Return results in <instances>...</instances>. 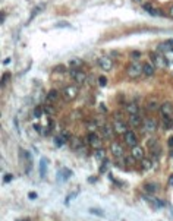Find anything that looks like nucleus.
Here are the masks:
<instances>
[{
	"mask_svg": "<svg viewBox=\"0 0 173 221\" xmlns=\"http://www.w3.org/2000/svg\"><path fill=\"white\" fill-rule=\"evenodd\" d=\"M126 73L129 78H138L141 73H142V63L139 62H132L128 65V69H126Z\"/></svg>",
	"mask_w": 173,
	"mask_h": 221,
	"instance_id": "obj_1",
	"label": "nucleus"
},
{
	"mask_svg": "<svg viewBox=\"0 0 173 221\" xmlns=\"http://www.w3.org/2000/svg\"><path fill=\"white\" fill-rule=\"evenodd\" d=\"M86 142H88V145L91 146V148H94V150L103 148V141H101V138L98 136L95 132H90L88 133V136H86Z\"/></svg>",
	"mask_w": 173,
	"mask_h": 221,
	"instance_id": "obj_2",
	"label": "nucleus"
},
{
	"mask_svg": "<svg viewBox=\"0 0 173 221\" xmlns=\"http://www.w3.org/2000/svg\"><path fill=\"white\" fill-rule=\"evenodd\" d=\"M78 92H79V88L76 87V85H68V87L63 88V97H65L66 101L75 100L76 95H78Z\"/></svg>",
	"mask_w": 173,
	"mask_h": 221,
	"instance_id": "obj_3",
	"label": "nucleus"
},
{
	"mask_svg": "<svg viewBox=\"0 0 173 221\" xmlns=\"http://www.w3.org/2000/svg\"><path fill=\"white\" fill-rule=\"evenodd\" d=\"M150 56H151V60L154 62V66H157V67H160V69L167 67L169 62H167V59H166L162 53H151Z\"/></svg>",
	"mask_w": 173,
	"mask_h": 221,
	"instance_id": "obj_4",
	"label": "nucleus"
},
{
	"mask_svg": "<svg viewBox=\"0 0 173 221\" xmlns=\"http://www.w3.org/2000/svg\"><path fill=\"white\" fill-rule=\"evenodd\" d=\"M97 65L104 72H109V70H112V67H113V60L110 57H107V56H101V57L97 59Z\"/></svg>",
	"mask_w": 173,
	"mask_h": 221,
	"instance_id": "obj_5",
	"label": "nucleus"
},
{
	"mask_svg": "<svg viewBox=\"0 0 173 221\" xmlns=\"http://www.w3.org/2000/svg\"><path fill=\"white\" fill-rule=\"evenodd\" d=\"M70 78L75 81L76 83L82 85V83L86 82V78H88V76H86L81 69H70Z\"/></svg>",
	"mask_w": 173,
	"mask_h": 221,
	"instance_id": "obj_6",
	"label": "nucleus"
},
{
	"mask_svg": "<svg viewBox=\"0 0 173 221\" xmlns=\"http://www.w3.org/2000/svg\"><path fill=\"white\" fill-rule=\"evenodd\" d=\"M157 126H158V122L156 119H153V117H147L144 120V123H142V129L145 132H148V133L156 132L157 130Z\"/></svg>",
	"mask_w": 173,
	"mask_h": 221,
	"instance_id": "obj_7",
	"label": "nucleus"
},
{
	"mask_svg": "<svg viewBox=\"0 0 173 221\" xmlns=\"http://www.w3.org/2000/svg\"><path fill=\"white\" fill-rule=\"evenodd\" d=\"M123 139H125V144L132 150L133 146L138 145V136L135 135L132 130H128L126 133H123Z\"/></svg>",
	"mask_w": 173,
	"mask_h": 221,
	"instance_id": "obj_8",
	"label": "nucleus"
},
{
	"mask_svg": "<svg viewBox=\"0 0 173 221\" xmlns=\"http://www.w3.org/2000/svg\"><path fill=\"white\" fill-rule=\"evenodd\" d=\"M160 114H162L163 117L172 119L173 117V103H170V101L163 103L162 107H160Z\"/></svg>",
	"mask_w": 173,
	"mask_h": 221,
	"instance_id": "obj_9",
	"label": "nucleus"
},
{
	"mask_svg": "<svg viewBox=\"0 0 173 221\" xmlns=\"http://www.w3.org/2000/svg\"><path fill=\"white\" fill-rule=\"evenodd\" d=\"M142 9L145 10V12H148L150 15H153V16H164V13L160 9H157L156 6H153L151 3H142Z\"/></svg>",
	"mask_w": 173,
	"mask_h": 221,
	"instance_id": "obj_10",
	"label": "nucleus"
},
{
	"mask_svg": "<svg viewBox=\"0 0 173 221\" xmlns=\"http://www.w3.org/2000/svg\"><path fill=\"white\" fill-rule=\"evenodd\" d=\"M128 123H129L132 128H141L142 123H144V120H142V117H141L139 113H138V114H132V116H129Z\"/></svg>",
	"mask_w": 173,
	"mask_h": 221,
	"instance_id": "obj_11",
	"label": "nucleus"
},
{
	"mask_svg": "<svg viewBox=\"0 0 173 221\" xmlns=\"http://www.w3.org/2000/svg\"><path fill=\"white\" fill-rule=\"evenodd\" d=\"M110 152H112L113 157L120 158V157L123 155V146H122L119 142H113L112 145H110Z\"/></svg>",
	"mask_w": 173,
	"mask_h": 221,
	"instance_id": "obj_12",
	"label": "nucleus"
},
{
	"mask_svg": "<svg viewBox=\"0 0 173 221\" xmlns=\"http://www.w3.org/2000/svg\"><path fill=\"white\" fill-rule=\"evenodd\" d=\"M160 103L157 98H148L147 100V104H145V108L148 110V112H157V110H160Z\"/></svg>",
	"mask_w": 173,
	"mask_h": 221,
	"instance_id": "obj_13",
	"label": "nucleus"
},
{
	"mask_svg": "<svg viewBox=\"0 0 173 221\" xmlns=\"http://www.w3.org/2000/svg\"><path fill=\"white\" fill-rule=\"evenodd\" d=\"M112 125H113L115 133H126V132H128L126 123H123V120H115Z\"/></svg>",
	"mask_w": 173,
	"mask_h": 221,
	"instance_id": "obj_14",
	"label": "nucleus"
},
{
	"mask_svg": "<svg viewBox=\"0 0 173 221\" xmlns=\"http://www.w3.org/2000/svg\"><path fill=\"white\" fill-rule=\"evenodd\" d=\"M157 48L160 51H170V53H173V38H170V40H166L164 43H162V44H158L157 45Z\"/></svg>",
	"mask_w": 173,
	"mask_h": 221,
	"instance_id": "obj_15",
	"label": "nucleus"
},
{
	"mask_svg": "<svg viewBox=\"0 0 173 221\" xmlns=\"http://www.w3.org/2000/svg\"><path fill=\"white\" fill-rule=\"evenodd\" d=\"M113 133H115L113 125H110V123H104V125H101V135H103L104 138L113 136Z\"/></svg>",
	"mask_w": 173,
	"mask_h": 221,
	"instance_id": "obj_16",
	"label": "nucleus"
},
{
	"mask_svg": "<svg viewBox=\"0 0 173 221\" xmlns=\"http://www.w3.org/2000/svg\"><path fill=\"white\" fill-rule=\"evenodd\" d=\"M154 72H156V69H154V65L153 63H148V62H145V63H142V73L145 76H153L154 75Z\"/></svg>",
	"mask_w": 173,
	"mask_h": 221,
	"instance_id": "obj_17",
	"label": "nucleus"
},
{
	"mask_svg": "<svg viewBox=\"0 0 173 221\" xmlns=\"http://www.w3.org/2000/svg\"><path fill=\"white\" fill-rule=\"evenodd\" d=\"M131 155L135 158V160H138V161H141V160L144 158V150L141 148V146H133V148L131 150Z\"/></svg>",
	"mask_w": 173,
	"mask_h": 221,
	"instance_id": "obj_18",
	"label": "nucleus"
},
{
	"mask_svg": "<svg viewBox=\"0 0 173 221\" xmlns=\"http://www.w3.org/2000/svg\"><path fill=\"white\" fill-rule=\"evenodd\" d=\"M125 112H126L129 116L138 114V113H139V107H138L137 103H129V104H126V107H125Z\"/></svg>",
	"mask_w": 173,
	"mask_h": 221,
	"instance_id": "obj_19",
	"label": "nucleus"
},
{
	"mask_svg": "<svg viewBox=\"0 0 173 221\" xmlns=\"http://www.w3.org/2000/svg\"><path fill=\"white\" fill-rule=\"evenodd\" d=\"M59 95H60V94H59L57 89H52V91H48L46 100H47L48 103H56V101L59 100Z\"/></svg>",
	"mask_w": 173,
	"mask_h": 221,
	"instance_id": "obj_20",
	"label": "nucleus"
},
{
	"mask_svg": "<svg viewBox=\"0 0 173 221\" xmlns=\"http://www.w3.org/2000/svg\"><path fill=\"white\" fill-rule=\"evenodd\" d=\"M84 66V62L81 59H78V57H75V59H72L70 62H69V67L70 69H81Z\"/></svg>",
	"mask_w": 173,
	"mask_h": 221,
	"instance_id": "obj_21",
	"label": "nucleus"
},
{
	"mask_svg": "<svg viewBox=\"0 0 173 221\" xmlns=\"http://www.w3.org/2000/svg\"><path fill=\"white\" fill-rule=\"evenodd\" d=\"M46 173H47V160L46 158H41L40 160V177H46Z\"/></svg>",
	"mask_w": 173,
	"mask_h": 221,
	"instance_id": "obj_22",
	"label": "nucleus"
},
{
	"mask_svg": "<svg viewBox=\"0 0 173 221\" xmlns=\"http://www.w3.org/2000/svg\"><path fill=\"white\" fill-rule=\"evenodd\" d=\"M151 166H153V161H151V160H148V158H142V160H141V167H142V170H150Z\"/></svg>",
	"mask_w": 173,
	"mask_h": 221,
	"instance_id": "obj_23",
	"label": "nucleus"
},
{
	"mask_svg": "<svg viewBox=\"0 0 173 221\" xmlns=\"http://www.w3.org/2000/svg\"><path fill=\"white\" fill-rule=\"evenodd\" d=\"M144 189H145V192H147V193H156L157 186L154 185V183H147V185L144 186Z\"/></svg>",
	"mask_w": 173,
	"mask_h": 221,
	"instance_id": "obj_24",
	"label": "nucleus"
},
{
	"mask_svg": "<svg viewBox=\"0 0 173 221\" xmlns=\"http://www.w3.org/2000/svg\"><path fill=\"white\" fill-rule=\"evenodd\" d=\"M72 148L73 150H81L82 148V141L79 138H73L72 139Z\"/></svg>",
	"mask_w": 173,
	"mask_h": 221,
	"instance_id": "obj_25",
	"label": "nucleus"
},
{
	"mask_svg": "<svg viewBox=\"0 0 173 221\" xmlns=\"http://www.w3.org/2000/svg\"><path fill=\"white\" fill-rule=\"evenodd\" d=\"M94 157H95L97 160H104V158H106V151H104L103 148H100V150H95Z\"/></svg>",
	"mask_w": 173,
	"mask_h": 221,
	"instance_id": "obj_26",
	"label": "nucleus"
},
{
	"mask_svg": "<svg viewBox=\"0 0 173 221\" xmlns=\"http://www.w3.org/2000/svg\"><path fill=\"white\" fill-rule=\"evenodd\" d=\"M70 171L68 170V168H63V170H62L60 171V173H59V179H62V177H63V180H66V179H69L70 177Z\"/></svg>",
	"mask_w": 173,
	"mask_h": 221,
	"instance_id": "obj_27",
	"label": "nucleus"
},
{
	"mask_svg": "<svg viewBox=\"0 0 173 221\" xmlns=\"http://www.w3.org/2000/svg\"><path fill=\"white\" fill-rule=\"evenodd\" d=\"M163 126L164 129H172L173 128V120L169 117H163Z\"/></svg>",
	"mask_w": 173,
	"mask_h": 221,
	"instance_id": "obj_28",
	"label": "nucleus"
},
{
	"mask_svg": "<svg viewBox=\"0 0 173 221\" xmlns=\"http://www.w3.org/2000/svg\"><path fill=\"white\" fill-rule=\"evenodd\" d=\"M41 10H43V6H37V7H35V9L32 10V13H31V18L28 19V22H27V23H30V22H31V21H32V19L35 18V15H37V13H40Z\"/></svg>",
	"mask_w": 173,
	"mask_h": 221,
	"instance_id": "obj_29",
	"label": "nucleus"
},
{
	"mask_svg": "<svg viewBox=\"0 0 173 221\" xmlns=\"http://www.w3.org/2000/svg\"><path fill=\"white\" fill-rule=\"evenodd\" d=\"M72 25L69 22H66V21H60V22H57L56 23V28H70Z\"/></svg>",
	"mask_w": 173,
	"mask_h": 221,
	"instance_id": "obj_30",
	"label": "nucleus"
},
{
	"mask_svg": "<svg viewBox=\"0 0 173 221\" xmlns=\"http://www.w3.org/2000/svg\"><path fill=\"white\" fill-rule=\"evenodd\" d=\"M43 113H44V107H35V110H34V116L35 117H41Z\"/></svg>",
	"mask_w": 173,
	"mask_h": 221,
	"instance_id": "obj_31",
	"label": "nucleus"
},
{
	"mask_svg": "<svg viewBox=\"0 0 173 221\" xmlns=\"http://www.w3.org/2000/svg\"><path fill=\"white\" fill-rule=\"evenodd\" d=\"M98 85H100V87H106V85H107L106 76H98Z\"/></svg>",
	"mask_w": 173,
	"mask_h": 221,
	"instance_id": "obj_32",
	"label": "nucleus"
},
{
	"mask_svg": "<svg viewBox=\"0 0 173 221\" xmlns=\"http://www.w3.org/2000/svg\"><path fill=\"white\" fill-rule=\"evenodd\" d=\"M63 142H65V139L62 138V136H56V138H54V144H56L57 146H62V145H63Z\"/></svg>",
	"mask_w": 173,
	"mask_h": 221,
	"instance_id": "obj_33",
	"label": "nucleus"
},
{
	"mask_svg": "<svg viewBox=\"0 0 173 221\" xmlns=\"http://www.w3.org/2000/svg\"><path fill=\"white\" fill-rule=\"evenodd\" d=\"M44 113L53 114V113H54V107H53V105H52V107H50V105H46V107H44Z\"/></svg>",
	"mask_w": 173,
	"mask_h": 221,
	"instance_id": "obj_34",
	"label": "nucleus"
},
{
	"mask_svg": "<svg viewBox=\"0 0 173 221\" xmlns=\"http://www.w3.org/2000/svg\"><path fill=\"white\" fill-rule=\"evenodd\" d=\"M131 57H132V59H139V57H141V53H139V51H132V53H131Z\"/></svg>",
	"mask_w": 173,
	"mask_h": 221,
	"instance_id": "obj_35",
	"label": "nucleus"
},
{
	"mask_svg": "<svg viewBox=\"0 0 173 221\" xmlns=\"http://www.w3.org/2000/svg\"><path fill=\"white\" fill-rule=\"evenodd\" d=\"M66 70V67L63 66V65H60V66H56L54 67V72H65Z\"/></svg>",
	"mask_w": 173,
	"mask_h": 221,
	"instance_id": "obj_36",
	"label": "nucleus"
},
{
	"mask_svg": "<svg viewBox=\"0 0 173 221\" xmlns=\"http://www.w3.org/2000/svg\"><path fill=\"white\" fill-rule=\"evenodd\" d=\"M12 179H13V177H12V174H6V176H3V182H5V183H9Z\"/></svg>",
	"mask_w": 173,
	"mask_h": 221,
	"instance_id": "obj_37",
	"label": "nucleus"
},
{
	"mask_svg": "<svg viewBox=\"0 0 173 221\" xmlns=\"http://www.w3.org/2000/svg\"><path fill=\"white\" fill-rule=\"evenodd\" d=\"M7 78H9V73H6V75H3V78H2V85H5V82L7 81Z\"/></svg>",
	"mask_w": 173,
	"mask_h": 221,
	"instance_id": "obj_38",
	"label": "nucleus"
},
{
	"mask_svg": "<svg viewBox=\"0 0 173 221\" xmlns=\"http://www.w3.org/2000/svg\"><path fill=\"white\" fill-rule=\"evenodd\" d=\"M75 196H76V193H72L70 196H68V198H66V204H69V201H70L72 198H75Z\"/></svg>",
	"mask_w": 173,
	"mask_h": 221,
	"instance_id": "obj_39",
	"label": "nucleus"
},
{
	"mask_svg": "<svg viewBox=\"0 0 173 221\" xmlns=\"http://www.w3.org/2000/svg\"><path fill=\"white\" fill-rule=\"evenodd\" d=\"M167 145H169V146H173V136H170V138L167 139Z\"/></svg>",
	"mask_w": 173,
	"mask_h": 221,
	"instance_id": "obj_40",
	"label": "nucleus"
},
{
	"mask_svg": "<svg viewBox=\"0 0 173 221\" xmlns=\"http://www.w3.org/2000/svg\"><path fill=\"white\" fill-rule=\"evenodd\" d=\"M169 185H170V186H173V174H170V176H169Z\"/></svg>",
	"mask_w": 173,
	"mask_h": 221,
	"instance_id": "obj_41",
	"label": "nucleus"
},
{
	"mask_svg": "<svg viewBox=\"0 0 173 221\" xmlns=\"http://www.w3.org/2000/svg\"><path fill=\"white\" fill-rule=\"evenodd\" d=\"M34 129H35L37 132H41V126H38V125H34Z\"/></svg>",
	"mask_w": 173,
	"mask_h": 221,
	"instance_id": "obj_42",
	"label": "nucleus"
},
{
	"mask_svg": "<svg viewBox=\"0 0 173 221\" xmlns=\"http://www.w3.org/2000/svg\"><path fill=\"white\" fill-rule=\"evenodd\" d=\"M30 198H31V199H35V198H37V195H35V192H31V193H30Z\"/></svg>",
	"mask_w": 173,
	"mask_h": 221,
	"instance_id": "obj_43",
	"label": "nucleus"
},
{
	"mask_svg": "<svg viewBox=\"0 0 173 221\" xmlns=\"http://www.w3.org/2000/svg\"><path fill=\"white\" fill-rule=\"evenodd\" d=\"M100 108L103 110V113H107V108L104 107V104H100Z\"/></svg>",
	"mask_w": 173,
	"mask_h": 221,
	"instance_id": "obj_44",
	"label": "nucleus"
},
{
	"mask_svg": "<svg viewBox=\"0 0 173 221\" xmlns=\"http://www.w3.org/2000/svg\"><path fill=\"white\" fill-rule=\"evenodd\" d=\"M9 62H10V59H9V57H7V59H5V60H3V65H7V63H9Z\"/></svg>",
	"mask_w": 173,
	"mask_h": 221,
	"instance_id": "obj_45",
	"label": "nucleus"
},
{
	"mask_svg": "<svg viewBox=\"0 0 173 221\" xmlns=\"http://www.w3.org/2000/svg\"><path fill=\"white\" fill-rule=\"evenodd\" d=\"M170 15H172V16H173V6H172V7H170Z\"/></svg>",
	"mask_w": 173,
	"mask_h": 221,
	"instance_id": "obj_46",
	"label": "nucleus"
},
{
	"mask_svg": "<svg viewBox=\"0 0 173 221\" xmlns=\"http://www.w3.org/2000/svg\"><path fill=\"white\" fill-rule=\"evenodd\" d=\"M133 2H137V3H141V2H142V0H133Z\"/></svg>",
	"mask_w": 173,
	"mask_h": 221,
	"instance_id": "obj_47",
	"label": "nucleus"
},
{
	"mask_svg": "<svg viewBox=\"0 0 173 221\" xmlns=\"http://www.w3.org/2000/svg\"><path fill=\"white\" fill-rule=\"evenodd\" d=\"M22 221H30V220H28V218H25V220H22Z\"/></svg>",
	"mask_w": 173,
	"mask_h": 221,
	"instance_id": "obj_48",
	"label": "nucleus"
},
{
	"mask_svg": "<svg viewBox=\"0 0 173 221\" xmlns=\"http://www.w3.org/2000/svg\"><path fill=\"white\" fill-rule=\"evenodd\" d=\"M172 155H173V152H172Z\"/></svg>",
	"mask_w": 173,
	"mask_h": 221,
	"instance_id": "obj_49",
	"label": "nucleus"
},
{
	"mask_svg": "<svg viewBox=\"0 0 173 221\" xmlns=\"http://www.w3.org/2000/svg\"><path fill=\"white\" fill-rule=\"evenodd\" d=\"M172 120H173V119H172Z\"/></svg>",
	"mask_w": 173,
	"mask_h": 221,
	"instance_id": "obj_50",
	"label": "nucleus"
}]
</instances>
